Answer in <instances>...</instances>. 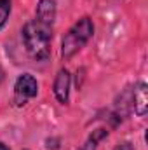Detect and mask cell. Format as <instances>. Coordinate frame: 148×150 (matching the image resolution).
<instances>
[{
    "label": "cell",
    "instance_id": "obj_1",
    "mask_svg": "<svg viewBox=\"0 0 148 150\" xmlns=\"http://www.w3.org/2000/svg\"><path fill=\"white\" fill-rule=\"evenodd\" d=\"M51 38H52V25L33 19L23 28V42L28 54L35 59H45L51 54Z\"/></svg>",
    "mask_w": 148,
    "mask_h": 150
},
{
    "label": "cell",
    "instance_id": "obj_2",
    "mask_svg": "<svg viewBox=\"0 0 148 150\" xmlns=\"http://www.w3.org/2000/svg\"><path fill=\"white\" fill-rule=\"evenodd\" d=\"M94 33V26L92 21L89 18H82L75 23L73 26L66 32V35L63 37V44H61V54L65 59L72 58L75 52H78Z\"/></svg>",
    "mask_w": 148,
    "mask_h": 150
},
{
    "label": "cell",
    "instance_id": "obj_3",
    "mask_svg": "<svg viewBox=\"0 0 148 150\" xmlns=\"http://www.w3.org/2000/svg\"><path fill=\"white\" fill-rule=\"evenodd\" d=\"M37 93H38V84L32 75L25 74L21 77H18L16 86H14V94H16V103L18 105H25V101L28 98L37 96Z\"/></svg>",
    "mask_w": 148,
    "mask_h": 150
},
{
    "label": "cell",
    "instance_id": "obj_4",
    "mask_svg": "<svg viewBox=\"0 0 148 150\" xmlns=\"http://www.w3.org/2000/svg\"><path fill=\"white\" fill-rule=\"evenodd\" d=\"M52 89H54V94H56L59 103H63V105L68 103V93H70V74H68V70L61 68L58 72Z\"/></svg>",
    "mask_w": 148,
    "mask_h": 150
},
{
    "label": "cell",
    "instance_id": "obj_5",
    "mask_svg": "<svg viewBox=\"0 0 148 150\" xmlns=\"http://www.w3.org/2000/svg\"><path fill=\"white\" fill-rule=\"evenodd\" d=\"M35 19L47 23V25H54L56 19V2L54 0H40L37 5V14Z\"/></svg>",
    "mask_w": 148,
    "mask_h": 150
},
{
    "label": "cell",
    "instance_id": "obj_6",
    "mask_svg": "<svg viewBox=\"0 0 148 150\" xmlns=\"http://www.w3.org/2000/svg\"><path fill=\"white\" fill-rule=\"evenodd\" d=\"M132 101H134V112L140 117H143L147 113L148 108V93H147V84L140 82L134 91H132Z\"/></svg>",
    "mask_w": 148,
    "mask_h": 150
},
{
    "label": "cell",
    "instance_id": "obj_7",
    "mask_svg": "<svg viewBox=\"0 0 148 150\" xmlns=\"http://www.w3.org/2000/svg\"><path fill=\"white\" fill-rule=\"evenodd\" d=\"M99 131H101V133H96L94 136H91V138H89V140H87V142H85V143H84V145H82V147H80L78 150H96V145H98V142H99V140H101V138L106 134L103 129H99Z\"/></svg>",
    "mask_w": 148,
    "mask_h": 150
},
{
    "label": "cell",
    "instance_id": "obj_8",
    "mask_svg": "<svg viewBox=\"0 0 148 150\" xmlns=\"http://www.w3.org/2000/svg\"><path fill=\"white\" fill-rule=\"evenodd\" d=\"M9 14H11V0H0V28L7 23Z\"/></svg>",
    "mask_w": 148,
    "mask_h": 150
},
{
    "label": "cell",
    "instance_id": "obj_9",
    "mask_svg": "<svg viewBox=\"0 0 148 150\" xmlns=\"http://www.w3.org/2000/svg\"><path fill=\"white\" fill-rule=\"evenodd\" d=\"M113 150H134V149H132V145H131V143H125V142H124V143H118Z\"/></svg>",
    "mask_w": 148,
    "mask_h": 150
},
{
    "label": "cell",
    "instance_id": "obj_10",
    "mask_svg": "<svg viewBox=\"0 0 148 150\" xmlns=\"http://www.w3.org/2000/svg\"><path fill=\"white\" fill-rule=\"evenodd\" d=\"M0 150H9V147H7V145H4V143H0Z\"/></svg>",
    "mask_w": 148,
    "mask_h": 150
}]
</instances>
